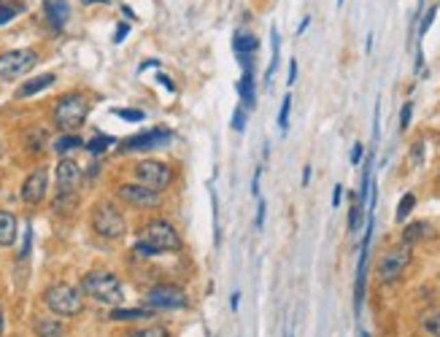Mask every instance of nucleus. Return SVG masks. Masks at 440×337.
I'll return each instance as SVG.
<instances>
[{
    "instance_id": "20",
    "label": "nucleus",
    "mask_w": 440,
    "mask_h": 337,
    "mask_svg": "<svg viewBox=\"0 0 440 337\" xmlns=\"http://www.w3.org/2000/svg\"><path fill=\"white\" fill-rule=\"evenodd\" d=\"M154 313L149 308H114L108 313L111 321H143V319H151Z\"/></svg>"
},
{
    "instance_id": "47",
    "label": "nucleus",
    "mask_w": 440,
    "mask_h": 337,
    "mask_svg": "<svg viewBox=\"0 0 440 337\" xmlns=\"http://www.w3.org/2000/svg\"><path fill=\"white\" fill-rule=\"evenodd\" d=\"M338 5H343V0H338Z\"/></svg>"
},
{
    "instance_id": "23",
    "label": "nucleus",
    "mask_w": 440,
    "mask_h": 337,
    "mask_svg": "<svg viewBox=\"0 0 440 337\" xmlns=\"http://www.w3.org/2000/svg\"><path fill=\"white\" fill-rule=\"evenodd\" d=\"M82 143H84V140H82L76 132H62V135L54 140V146H51V149H54L57 154H68V151L82 149Z\"/></svg>"
},
{
    "instance_id": "44",
    "label": "nucleus",
    "mask_w": 440,
    "mask_h": 337,
    "mask_svg": "<svg viewBox=\"0 0 440 337\" xmlns=\"http://www.w3.org/2000/svg\"><path fill=\"white\" fill-rule=\"evenodd\" d=\"M310 181V165H306V170H303V186H308Z\"/></svg>"
},
{
    "instance_id": "30",
    "label": "nucleus",
    "mask_w": 440,
    "mask_h": 337,
    "mask_svg": "<svg viewBox=\"0 0 440 337\" xmlns=\"http://www.w3.org/2000/svg\"><path fill=\"white\" fill-rule=\"evenodd\" d=\"M435 14H438V5H432V8H427V14H424V19L419 22V38H424L427 36V30L432 27V22H435Z\"/></svg>"
},
{
    "instance_id": "37",
    "label": "nucleus",
    "mask_w": 440,
    "mask_h": 337,
    "mask_svg": "<svg viewBox=\"0 0 440 337\" xmlns=\"http://www.w3.org/2000/svg\"><path fill=\"white\" fill-rule=\"evenodd\" d=\"M157 82H160V84L165 86L168 92H176V84L171 82V76H168V73H157Z\"/></svg>"
},
{
    "instance_id": "26",
    "label": "nucleus",
    "mask_w": 440,
    "mask_h": 337,
    "mask_svg": "<svg viewBox=\"0 0 440 337\" xmlns=\"http://www.w3.org/2000/svg\"><path fill=\"white\" fill-rule=\"evenodd\" d=\"M362 213H365V205H359V200L354 197L352 211H349V232H359V224H362Z\"/></svg>"
},
{
    "instance_id": "3",
    "label": "nucleus",
    "mask_w": 440,
    "mask_h": 337,
    "mask_svg": "<svg viewBox=\"0 0 440 337\" xmlns=\"http://www.w3.org/2000/svg\"><path fill=\"white\" fill-rule=\"evenodd\" d=\"M140 240L157 253H178L181 251V238H178L176 227L165 219H151L143 224L140 229Z\"/></svg>"
},
{
    "instance_id": "5",
    "label": "nucleus",
    "mask_w": 440,
    "mask_h": 337,
    "mask_svg": "<svg viewBox=\"0 0 440 337\" xmlns=\"http://www.w3.org/2000/svg\"><path fill=\"white\" fill-rule=\"evenodd\" d=\"M89 103L84 95H62L54 105V125L62 132H76L79 127L87 122Z\"/></svg>"
},
{
    "instance_id": "14",
    "label": "nucleus",
    "mask_w": 440,
    "mask_h": 337,
    "mask_svg": "<svg viewBox=\"0 0 440 337\" xmlns=\"http://www.w3.org/2000/svg\"><path fill=\"white\" fill-rule=\"evenodd\" d=\"M44 8H46V19L54 30H62L68 16H71V5L68 0H44Z\"/></svg>"
},
{
    "instance_id": "40",
    "label": "nucleus",
    "mask_w": 440,
    "mask_h": 337,
    "mask_svg": "<svg viewBox=\"0 0 440 337\" xmlns=\"http://www.w3.org/2000/svg\"><path fill=\"white\" fill-rule=\"evenodd\" d=\"M265 227V200H260V205H257V229H262Z\"/></svg>"
},
{
    "instance_id": "35",
    "label": "nucleus",
    "mask_w": 440,
    "mask_h": 337,
    "mask_svg": "<svg viewBox=\"0 0 440 337\" xmlns=\"http://www.w3.org/2000/svg\"><path fill=\"white\" fill-rule=\"evenodd\" d=\"M362 157H365V146H362V143H354V149H352V165H359V162H362Z\"/></svg>"
},
{
    "instance_id": "39",
    "label": "nucleus",
    "mask_w": 440,
    "mask_h": 337,
    "mask_svg": "<svg viewBox=\"0 0 440 337\" xmlns=\"http://www.w3.org/2000/svg\"><path fill=\"white\" fill-rule=\"evenodd\" d=\"M341 197H343V186L338 184V186L332 189V208H338V205H341Z\"/></svg>"
},
{
    "instance_id": "15",
    "label": "nucleus",
    "mask_w": 440,
    "mask_h": 337,
    "mask_svg": "<svg viewBox=\"0 0 440 337\" xmlns=\"http://www.w3.org/2000/svg\"><path fill=\"white\" fill-rule=\"evenodd\" d=\"M33 332H36V337H65L68 335L65 324H62L60 319H54V316H38V319L33 321Z\"/></svg>"
},
{
    "instance_id": "8",
    "label": "nucleus",
    "mask_w": 440,
    "mask_h": 337,
    "mask_svg": "<svg viewBox=\"0 0 440 337\" xmlns=\"http://www.w3.org/2000/svg\"><path fill=\"white\" fill-rule=\"evenodd\" d=\"M38 62V51L36 49H14V51H3L0 54V82H11L19 79L25 73H30Z\"/></svg>"
},
{
    "instance_id": "45",
    "label": "nucleus",
    "mask_w": 440,
    "mask_h": 337,
    "mask_svg": "<svg viewBox=\"0 0 440 337\" xmlns=\"http://www.w3.org/2000/svg\"><path fill=\"white\" fill-rule=\"evenodd\" d=\"M3 327H5V310H3V305H0V337H3Z\"/></svg>"
},
{
    "instance_id": "19",
    "label": "nucleus",
    "mask_w": 440,
    "mask_h": 337,
    "mask_svg": "<svg viewBox=\"0 0 440 337\" xmlns=\"http://www.w3.org/2000/svg\"><path fill=\"white\" fill-rule=\"evenodd\" d=\"M232 49H235V54H238L241 60H249V57L260 49V41H257V36H254V33H235V38H232Z\"/></svg>"
},
{
    "instance_id": "38",
    "label": "nucleus",
    "mask_w": 440,
    "mask_h": 337,
    "mask_svg": "<svg viewBox=\"0 0 440 337\" xmlns=\"http://www.w3.org/2000/svg\"><path fill=\"white\" fill-rule=\"evenodd\" d=\"M127 33H130V25H119V27H117V36H114V43H122L127 38Z\"/></svg>"
},
{
    "instance_id": "21",
    "label": "nucleus",
    "mask_w": 440,
    "mask_h": 337,
    "mask_svg": "<svg viewBox=\"0 0 440 337\" xmlns=\"http://www.w3.org/2000/svg\"><path fill=\"white\" fill-rule=\"evenodd\" d=\"M430 235H432V227H430L427 221H413V224H408V227H405L402 240H405L408 246H413L416 240H424V238H430Z\"/></svg>"
},
{
    "instance_id": "33",
    "label": "nucleus",
    "mask_w": 440,
    "mask_h": 337,
    "mask_svg": "<svg viewBox=\"0 0 440 337\" xmlns=\"http://www.w3.org/2000/svg\"><path fill=\"white\" fill-rule=\"evenodd\" d=\"M411 116H413V103H405L400 111V132H405L411 127Z\"/></svg>"
},
{
    "instance_id": "32",
    "label": "nucleus",
    "mask_w": 440,
    "mask_h": 337,
    "mask_svg": "<svg viewBox=\"0 0 440 337\" xmlns=\"http://www.w3.org/2000/svg\"><path fill=\"white\" fill-rule=\"evenodd\" d=\"M411 162L419 168V165H424V140H416L413 143V149H411Z\"/></svg>"
},
{
    "instance_id": "11",
    "label": "nucleus",
    "mask_w": 440,
    "mask_h": 337,
    "mask_svg": "<svg viewBox=\"0 0 440 337\" xmlns=\"http://www.w3.org/2000/svg\"><path fill=\"white\" fill-rule=\"evenodd\" d=\"M171 140V132L165 127H154V129H146L140 135H132L127 140L119 143V151H149V149H157V146H168Z\"/></svg>"
},
{
    "instance_id": "31",
    "label": "nucleus",
    "mask_w": 440,
    "mask_h": 337,
    "mask_svg": "<svg viewBox=\"0 0 440 337\" xmlns=\"http://www.w3.org/2000/svg\"><path fill=\"white\" fill-rule=\"evenodd\" d=\"M424 332L432 337H440V313H430L424 319Z\"/></svg>"
},
{
    "instance_id": "7",
    "label": "nucleus",
    "mask_w": 440,
    "mask_h": 337,
    "mask_svg": "<svg viewBox=\"0 0 440 337\" xmlns=\"http://www.w3.org/2000/svg\"><path fill=\"white\" fill-rule=\"evenodd\" d=\"M411 264V246L408 243H400V246H392L381 253L378 264H376V273H378V281L381 284H395L402 278V273L408 270Z\"/></svg>"
},
{
    "instance_id": "29",
    "label": "nucleus",
    "mask_w": 440,
    "mask_h": 337,
    "mask_svg": "<svg viewBox=\"0 0 440 337\" xmlns=\"http://www.w3.org/2000/svg\"><path fill=\"white\" fill-rule=\"evenodd\" d=\"M289 111H292V97L286 95L284 103H281V111H278V127H281V132H286V127H289Z\"/></svg>"
},
{
    "instance_id": "25",
    "label": "nucleus",
    "mask_w": 440,
    "mask_h": 337,
    "mask_svg": "<svg viewBox=\"0 0 440 337\" xmlns=\"http://www.w3.org/2000/svg\"><path fill=\"white\" fill-rule=\"evenodd\" d=\"M111 143H114V138H111V135H95V138L87 143V151L89 154H103Z\"/></svg>"
},
{
    "instance_id": "24",
    "label": "nucleus",
    "mask_w": 440,
    "mask_h": 337,
    "mask_svg": "<svg viewBox=\"0 0 440 337\" xmlns=\"http://www.w3.org/2000/svg\"><path fill=\"white\" fill-rule=\"evenodd\" d=\"M416 208V195L413 192H405L402 195V200L397 203V213H395V219L397 221H405L408 216H411V211Z\"/></svg>"
},
{
    "instance_id": "2",
    "label": "nucleus",
    "mask_w": 440,
    "mask_h": 337,
    "mask_svg": "<svg viewBox=\"0 0 440 337\" xmlns=\"http://www.w3.org/2000/svg\"><path fill=\"white\" fill-rule=\"evenodd\" d=\"M44 305L62 319H73L84 310V295L82 289L71 286V284H51L44 289Z\"/></svg>"
},
{
    "instance_id": "42",
    "label": "nucleus",
    "mask_w": 440,
    "mask_h": 337,
    "mask_svg": "<svg viewBox=\"0 0 440 337\" xmlns=\"http://www.w3.org/2000/svg\"><path fill=\"white\" fill-rule=\"evenodd\" d=\"M146 68H157V60H146V62H140V65H138V71H140V73H143Z\"/></svg>"
},
{
    "instance_id": "41",
    "label": "nucleus",
    "mask_w": 440,
    "mask_h": 337,
    "mask_svg": "<svg viewBox=\"0 0 440 337\" xmlns=\"http://www.w3.org/2000/svg\"><path fill=\"white\" fill-rule=\"evenodd\" d=\"M286 82H289V84H295V82H297V60H292V62H289V79H286Z\"/></svg>"
},
{
    "instance_id": "46",
    "label": "nucleus",
    "mask_w": 440,
    "mask_h": 337,
    "mask_svg": "<svg viewBox=\"0 0 440 337\" xmlns=\"http://www.w3.org/2000/svg\"><path fill=\"white\" fill-rule=\"evenodd\" d=\"M82 3H87L89 5V3H106V0H82Z\"/></svg>"
},
{
    "instance_id": "34",
    "label": "nucleus",
    "mask_w": 440,
    "mask_h": 337,
    "mask_svg": "<svg viewBox=\"0 0 440 337\" xmlns=\"http://www.w3.org/2000/svg\"><path fill=\"white\" fill-rule=\"evenodd\" d=\"M232 129H235V132H243V129H246V111H243V108H235V111H232Z\"/></svg>"
},
{
    "instance_id": "12",
    "label": "nucleus",
    "mask_w": 440,
    "mask_h": 337,
    "mask_svg": "<svg viewBox=\"0 0 440 337\" xmlns=\"http://www.w3.org/2000/svg\"><path fill=\"white\" fill-rule=\"evenodd\" d=\"M54 178H57V195H73V192L82 186L84 173H82V168H79V162H73V160H62V162L57 165Z\"/></svg>"
},
{
    "instance_id": "17",
    "label": "nucleus",
    "mask_w": 440,
    "mask_h": 337,
    "mask_svg": "<svg viewBox=\"0 0 440 337\" xmlns=\"http://www.w3.org/2000/svg\"><path fill=\"white\" fill-rule=\"evenodd\" d=\"M54 84V73H44V76H36V79H27L25 84L16 89V97L19 100H25V97H33V95H38V92H44L46 86Z\"/></svg>"
},
{
    "instance_id": "36",
    "label": "nucleus",
    "mask_w": 440,
    "mask_h": 337,
    "mask_svg": "<svg viewBox=\"0 0 440 337\" xmlns=\"http://www.w3.org/2000/svg\"><path fill=\"white\" fill-rule=\"evenodd\" d=\"M30 243H33V229L27 227V232H25V243H22V251H19V256H27V253H30Z\"/></svg>"
},
{
    "instance_id": "16",
    "label": "nucleus",
    "mask_w": 440,
    "mask_h": 337,
    "mask_svg": "<svg viewBox=\"0 0 440 337\" xmlns=\"http://www.w3.org/2000/svg\"><path fill=\"white\" fill-rule=\"evenodd\" d=\"M16 216L11 211H0V246L3 249H8V246H14V240H16Z\"/></svg>"
},
{
    "instance_id": "27",
    "label": "nucleus",
    "mask_w": 440,
    "mask_h": 337,
    "mask_svg": "<svg viewBox=\"0 0 440 337\" xmlns=\"http://www.w3.org/2000/svg\"><path fill=\"white\" fill-rule=\"evenodd\" d=\"M22 11V3H0V25L11 22Z\"/></svg>"
},
{
    "instance_id": "13",
    "label": "nucleus",
    "mask_w": 440,
    "mask_h": 337,
    "mask_svg": "<svg viewBox=\"0 0 440 337\" xmlns=\"http://www.w3.org/2000/svg\"><path fill=\"white\" fill-rule=\"evenodd\" d=\"M46 189H49V175H46L44 168L33 170L27 178H25V184H22V200L27 203V205H41L46 197Z\"/></svg>"
},
{
    "instance_id": "4",
    "label": "nucleus",
    "mask_w": 440,
    "mask_h": 337,
    "mask_svg": "<svg viewBox=\"0 0 440 337\" xmlns=\"http://www.w3.org/2000/svg\"><path fill=\"white\" fill-rule=\"evenodd\" d=\"M89 221H92L95 235H100V238H106V240H119V238H125V232H127L125 216H122V211H119L111 200L95 203Z\"/></svg>"
},
{
    "instance_id": "22",
    "label": "nucleus",
    "mask_w": 440,
    "mask_h": 337,
    "mask_svg": "<svg viewBox=\"0 0 440 337\" xmlns=\"http://www.w3.org/2000/svg\"><path fill=\"white\" fill-rule=\"evenodd\" d=\"M119 337H171V332H168V327H162V324H146V327L125 329Z\"/></svg>"
},
{
    "instance_id": "28",
    "label": "nucleus",
    "mask_w": 440,
    "mask_h": 337,
    "mask_svg": "<svg viewBox=\"0 0 440 337\" xmlns=\"http://www.w3.org/2000/svg\"><path fill=\"white\" fill-rule=\"evenodd\" d=\"M114 116H119L125 122H143L146 119V114L138 111V108H114Z\"/></svg>"
},
{
    "instance_id": "10",
    "label": "nucleus",
    "mask_w": 440,
    "mask_h": 337,
    "mask_svg": "<svg viewBox=\"0 0 440 337\" xmlns=\"http://www.w3.org/2000/svg\"><path fill=\"white\" fill-rule=\"evenodd\" d=\"M117 197L132 208H157L162 203V192H154L143 184H122L117 189Z\"/></svg>"
},
{
    "instance_id": "18",
    "label": "nucleus",
    "mask_w": 440,
    "mask_h": 337,
    "mask_svg": "<svg viewBox=\"0 0 440 337\" xmlns=\"http://www.w3.org/2000/svg\"><path fill=\"white\" fill-rule=\"evenodd\" d=\"M238 95H241V100H243V105H246V108H254V105H257L254 71H252V68H246V71H243V76H241V82H238Z\"/></svg>"
},
{
    "instance_id": "48",
    "label": "nucleus",
    "mask_w": 440,
    "mask_h": 337,
    "mask_svg": "<svg viewBox=\"0 0 440 337\" xmlns=\"http://www.w3.org/2000/svg\"><path fill=\"white\" fill-rule=\"evenodd\" d=\"M438 181H440V173H438Z\"/></svg>"
},
{
    "instance_id": "6",
    "label": "nucleus",
    "mask_w": 440,
    "mask_h": 337,
    "mask_svg": "<svg viewBox=\"0 0 440 337\" xmlns=\"http://www.w3.org/2000/svg\"><path fill=\"white\" fill-rule=\"evenodd\" d=\"M132 173L138 178V184H143L154 192H165L176 178V170L168 162H160V160H140V162H135Z\"/></svg>"
},
{
    "instance_id": "1",
    "label": "nucleus",
    "mask_w": 440,
    "mask_h": 337,
    "mask_svg": "<svg viewBox=\"0 0 440 337\" xmlns=\"http://www.w3.org/2000/svg\"><path fill=\"white\" fill-rule=\"evenodd\" d=\"M82 295L92 297L100 305L117 308L125 299V286L111 270H89L87 275L82 278Z\"/></svg>"
},
{
    "instance_id": "9",
    "label": "nucleus",
    "mask_w": 440,
    "mask_h": 337,
    "mask_svg": "<svg viewBox=\"0 0 440 337\" xmlns=\"http://www.w3.org/2000/svg\"><path fill=\"white\" fill-rule=\"evenodd\" d=\"M146 308L149 310H181L189 305L186 292L176 284H157L146 292Z\"/></svg>"
},
{
    "instance_id": "43",
    "label": "nucleus",
    "mask_w": 440,
    "mask_h": 337,
    "mask_svg": "<svg viewBox=\"0 0 440 337\" xmlns=\"http://www.w3.org/2000/svg\"><path fill=\"white\" fill-rule=\"evenodd\" d=\"M308 25H310V16H306V19L300 22V27H297V36H303V33L308 30Z\"/></svg>"
}]
</instances>
